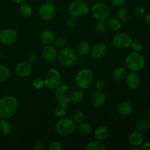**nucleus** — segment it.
Listing matches in <instances>:
<instances>
[{
  "label": "nucleus",
  "instance_id": "f257e3e1",
  "mask_svg": "<svg viewBox=\"0 0 150 150\" xmlns=\"http://www.w3.org/2000/svg\"><path fill=\"white\" fill-rule=\"evenodd\" d=\"M18 108L17 98L12 95L3 97L0 99V119L11 118L16 114Z\"/></svg>",
  "mask_w": 150,
  "mask_h": 150
},
{
  "label": "nucleus",
  "instance_id": "f03ea898",
  "mask_svg": "<svg viewBox=\"0 0 150 150\" xmlns=\"http://www.w3.org/2000/svg\"><path fill=\"white\" fill-rule=\"evenodd\" d=\"M126 68L132 72H138L144 68L146 59L140 52H132L127 55L125 61Z\"/></svg>",
  "mask_w": 150,
  "mask_h": 150
},
{
  "label": "nucleus",
  "instance_id": "7ed1b4c3",
  "mask_svg": "<svg viewBox=\"0 0 150 150\" xmlns=\"http://www.w3.org/2000/svg\"><path fill=\"white\" fill-rule=\"evenodd\" d=\"M57 59L62 66L70 67L77 62L78 55L75 49L71 47L65 46L58 51Z\"/></svg>",
  "mask_w": 150,
  "mask_h": 150
},
{
  "label": "nucleus",
  "instance_id": "20e7f679",
  "mask_svg": "<svg viewBox=\"0 0 150 150\" xmlns=\"http://www.w3.org/2000/svg\"><path fill=\"white\" fill-rule=\"evenodd\" d=\"M95 79L94 72L89 68H84L79 70L75 76V84L81 89L89 88L92 84Z\"/></svg>",
  "mask_w": 150,
  "mask_h": 150
},
{
  "label": "nucleus",
  "instance_id": "39448f33",
  "mask_svg": "<svg viewBox=\"0 0 150 150\" xmlns=\"http://www.w3.org/2000/svg\"><path fill=\"white\" fill-rule=\"evenodd\" d=\"M76 129V123L73 119L68 117L60 118L56 123L55 130L57 134L61 136H67L71 135Z\"/></svg>",
  "mask_w": 150,
  "mask_h": 150
},
{
  "label": "nucleus",
  "instance_id": "423d86ee",
  "mask_svg": "<svg viewBox=\"0 0 150 150\" xmlns=\"http://www.w3.org/2000/svg\"><path fill=\"white\" fill-rule=\"evenodd\" d=\"M67 10L70 16L78 18L87 14L89 11V7L84 0H73L69 4Z\"/></svg>",
  "mask_w": 150,
  "mask_h": 150
},
{
  "label": "nucleus",
  "instance_id": "0eeeda50",
  "mask_svg": "<svg viewBox=\"0 0 150 150\" xmlns=\"http://www.w3.org/2000/svg\"><path fill=\"white\" fill-rule=\"evenodd\" d=\"M44 81L45 86L48 89L55 90L62 83V76L59 71L54 68L48 70L44 78Z\"/></svg>",
  "mask_w": 150,
  "mask_h": 150
},
{
  "label": "nucleus",
  "instance_id": "6e6552de",
  "mask_svg": "<svg viewBox=\"0 0 150 150\" xmlns=\"http://www.w3.org/2000/svg\"><path fill=\"white\" fill-rule=\"evenodd\" d=\"M91 14L92 17L98 21H106L109 18L111 11L105 3L97 2L91 8Z\"/></svg>",
  "mask_w": 150,
  "mask_h": 150
},
{
  "label": "nucleus",
  "instance_id": "1a4fd4ad",
  "mask_svg": "<svg viewBox=\"0 0 150 150\" xmlns=\"http://www.w3.org/2000/svg\"><path fill=\"white\" fill-rule=\"evenodd\" d=\"M132 41V38L129 34L126 32H120L113 37L112 44L118 49H125L130 47Z\"/></svg>",
  "mask_w": 150,
  "mask_h": 150
},
{
  "label": "nucleus",
  "instance_id": "9d476101",
  "mask_svg": "<svg viewBox=\"0 0 150 150\" xmlns=\"http://www.w3.org/2000/svg\"><path fill=\"white\" fill-rule=\"evenodd\" d=\"M57 13L56 7L51 2H45L40 6L38 9L39 17L43 21H50L53 19Z\"/></svg>",
  "mask_w": 150,
  "mask_h": 150
},
{
  "label": "nucleus",
  "instance_id": "9b49d317",
  "mask_svg": "<svg viewBox=\"0 0 150 150\" xmlns=\"http://www.w3.org/2000/svg\"><path fill=\"white\" fill-rule=\"evenodd\" d=\"M72 89L71 88L67 85V83H62L57 89H55L54 95L57 99L58 100L59 102L67 103L70 102V95H71Z\"/></svg>",
  "mask_w": 150,
  "mask_h": 150
},
{
  "label": "nucleus",
  "instance_id": "f8f14e48",
  "mask_svg": "<svg viewBox=\"0 0 150 150\" xmlns=\"http://www.w3.org/2000/svg\"><path fill=\"white\" fill-rule=\"evenodd\" d=\"M18 39V35L14 29H5L0 31V41L6 45L14 44Z\"/></svg>",
  "mask_w": 150,
  "mask_h": 150
},
{
  "label": "nucleus",
  "instance_id": "ddd939ff",
  "mask_svg": "<svg viewBox=\"0 0 150 150\" xmlns=\"http://www.w3.org/2000/svg\"><path fill=\"white\" fill-rule=\"evenodd\" d=\"M108 52V48L103 42H97L90 49L91 57L97 60L103 59Z\"/></svg>",
  "mask_w": 150,
  "mask_h": 150
},
{
  "label": "nucleus",
  "instance_id": "4468645a",
  "mask_svg": "<svg viewBox=\"0 0 150 150\" xmlns=\"http://www.w3.org/2000/svg\"><path fill=\"white\" fill-rule=\"evenodd\" d=\"M58 51L53 45H45L42 51V57L45 62L48 63L54 62L57 59Z\"/></svg>",
  "mask_w": 150,
  "mask_h": 150
},
{
  "label": "nucleus",
  "instance_id": "2eb2a0df",
  "mask_svg": "<svg viewBox=\"0 0 150 150\" xmlns=\"http://www.w3.org/2000/svg\"><path fill=\"white\" fill-rule=\"evenodd\" d=\"M125 81L126 86L130 89H138L141 85V77L136 72L131 71V73H127Z\"/></svg>",
  "mask_w": 150,
  "mask_h": 150
},
{
  "label": "nucleus",
  "instance_id": "dca6fc26",
  "mask_svg": "<svg viewBox=\"0 0 150 150\" xmlns=\"http://www.w3.org/2000/svg\"><path fill=\"white\" fill-rule=\"evenodd\" d=\"M32 71V64L26 62H19L15 68V72L18 76L21 78H25L29 76Z\"/></svg>",
  "mask_w": 150,
  "mask_h": 150
},
{
  "label": "nucleus",
  "instance_id": "f3484780",
  "mask_svg": "<svg viewBox=\"0 0 150 150\" xmlns=\"http://www.w3.org/2000/svg\"><path fill=\"white\" fill-rule=\"evenodd\" d=\"M106 95L103 91H97L91 97V103L95 108H100L106 102Z\"/></svg>",
  "mask_w": 150,
  "mask_h": 150
},
{
  "label": "nucleus",
  "instance_id": "a211bd4d",
  "mask_svg": "<svg viewBox=\"0 0 150 150\" xmlns=\"http://www.w3.org/2000/svg\"><path fill=\"white\" fill-rule=\"evenodd\" d=\"M144 135L142 134V132L136 130V131L132 132L130 134L128 138V142L132 146L139 147L144 142Z\"/></svg>",
  "mask_w": 150,
  "mask_h": 150
},
{
  "label": "nucleus",
  "instance_id": "6ab92c4d",
  "mask_svg": "<svg viewBox=\"0 0 150 150\" xmlns=\"http://www.w3.org/2000/svg\"><path fill=\"white\" fill-rule=\"evenodd\" d=\"M55 38V35L50 29H44L40 34V39L45 45H51L54 43Z\"/></svg>",
  "mask_w": 150,
  "mask_h": 150
},
{
  "label": "nucleus",
  "instance_id": "aec40b11",
  "mask_svg": "<svg viewBox=\"0 0 150 150\" xmlns=\"http://www.w3.org/2000/svg\"><path fill=\"white\" fill-rule=\"evenodd\" d=\"M133 111V105L130 101H122L117 106V111L121 116H127Z\"/></svg>",
  "mask_w": 150,
  "mask_h": 150
},
{
  "label": "nucleus",
  "instance_id": "412c9836",
  "mask_svg": "<svg viewBox=\"0 0 150 150\" xmlns=\"http://www.w3.org/2000/svg\"><path fill=\"white\" fill-rule=\"evenodd\" d=\"M109 136V130L107 127L103 125L99 126L95 129L94 132V137L96 140L98 141H103L106 139Z\"/></svg>",
  "mask_w": 150,
  "mask_h": 150
},
{
  "label": "nucleus",
  "instance_id": "4be33fe9",
  "mask_svg": "<svg viewBox=\"0 0 150 150\" xmlns=\"http://www.w3.org/2000/svg\"><path fill=\"white\" fill-rule=\"evenodd\" d=\"M90 49L91 47L89 42H87L86 41H81L76 46V51L78 56L83 57L90 52Z\"/></svg>",
  "mask_w": 150,
  "mask_h": 150
},
{
  "label": "nucleus",
  "instance_id": "5701e85b",
  "mask_svg": "<svg viewBox=\"0 0 150 150\" xmlns=\"http://www.w3.org/2000/svg\"><path fill=\"white\" fill-rule=\"evenodd\" d=\"M107 28L111 31H119L122 28V21L116 17L108 18L106 20Z\"/></svg>",
  "mask_w": 150,
  "mask_h": 150
},
{
  "label": "nucleus",
  "instance_id": "b1692460",
  "mask_svg": "<svg viewBox=\"0 0 150 150\" xmlns=\"http://www.w3.org/2000/svg\"><path fill=\"white\" fill-rule=\"evenodd\" d=\"M67 111H68V107H67V103L59 102V103L56 105L54 108V115L59 119L65 117Z\"/></svg>",
  "mask_w": 150,
  "mask_h": 150
},
{
  "label": "nucleus",
  "instance_id": "393cba45",
  "mask_svg": "<svg viewBox=\"0 0 150 150\" xmlns=\"http://www.w3.org/2000/svg\"><path fill=\"white\" fill-rule=\"evenodd\" d=\"M127 74V70L124 67H118L114 69L112 73V77L114 80L120 81L125 79Z\"/></svg>",
  "mask_w": 150,
  "mask_h": 150
},
{
  "label": "nucleus",
  "instance_id": "a878e982",
  "mask_svg": "<svg viewBox=\"0 0 150 150\" xmlns=\"http://www.w3.org/2000/svg\"><path fill=\"white\" fill-rule=\"evenodd\" d=\"M13 130L11 123L6 119H1L0 120V133L4 136L10 135Z\"/></svg>",
  "mask_w": 150,
  "mask_h": 150
},
{
  "label": "nucleus",
  "instance_id": "bb28decb",
  "mask_svg": "<svg viewBox=\"0 0 150 150\" xmlns=\"http://www.w3.org/2000/svg\"><path fill=\"white\" fill-rule=\"evenodd\" d=\"M19 11L20 14L22 17L25 18H31L33 15V9L29 4H26V3H22L21 4L20 7H19Z\"/></svg>",
  "mask_w": 150,
  "mask_h": 150
},
{
  "label": "nucleus",
  "instance_id": "cd10ccee",
  "mask_svg": "<svg viewBox=\"0 0 150 150\" xmlns=\"http://www.w3.org/2000/svg\"><path fill=\"white\" fill-rule=\"evenodd\" d=\"M85 93L83 91V89H79L76 90L72 91L71 95H70V102L78 103H80L84 99Z\"/></svg>",
  "mask_w": 150,
  "mask_h": 150
},
{
  "label": "nucleus",
  "instance_id": "c85d7f7f",
  "mask_svg": "<svg viewBox=\"0 0 150 150\" xmlns=\"http://www.w3.org/2000/svg\"><path fill=\"white\" fill-rule=\"evenodd\" d=\"M76 130L79 134L82 136H88L92 133V127L89 124L86 122H80L76 125Z\"/></svg>",
  "mask_w": 150,
  "mask_h": 150
},
{
  "label": "nucleus",
  "instance_id": "c756f323",
  "mask_svg": "<svg viewBox=\"0 0 150 150\" xmlns=\"http://www.w3.org/2000/svg\"><path fill=\"white\" fill-rule=\"evenodd\" d=\"M86 150H106L107 148L100 141H91L85 146Z\"/></svg>",
  "mask_w": 150,
  "mask_h": 150
},
{
  "label": "nucleus",
  "instance_id": "7c9ffc66",
  "mask_svg": "<svg viewBox=\"0 0 150 150\" xmlns=\"http://www.w3.org/2000/svg\"><path fill=\"white\" fill-rule=\"evenodd\" d=\"M10 77V71L8 67L3 64H0V83L7 81Z\"/></svg>",
  "mask_w": 150,
  "mask_h": 150
},
{
  "label": "nucleus",
  "instance_id": "2f4dec72",
  "mask_svg": "<svg viewBox=\"0 0 150 150\" xmlns=\"http://www.w3.org/2000/svg\"><path fill=\"white\" fill-rule=\"evenodd\" d=\"M117 18L121 21L122 22H126L129 20L130 17V12L125 7H120L117 10Z\"/></svg>",
  "mask_w": 150,
  "mask_h": 150
},
{
  "label": "nucleus",
  "instance_id": "473e14b6",
  "mask_svg": "<svg viewBox=\"0 0 150 150\" xmlns=\"http://www.w3.org/2000/svg\"><path fill=\"white\" fill-rule=\"evenodd\" d=\"M136 128L137 130L144 133L150 129V120H146V119H142L139 120L136 124Z\"/></svg>",
  "mask_w": 150,
  "mask_h": 150
},
{
  "label": "nucleus",
  "instance_id": "72a5a7b5",
  "mask_svg": "<svg viewBox=\"0 0 150 150\" xmlns=\"http://www.w3.org/2000/svg\"><path fill=\"white\" fill-rule=\"evenodd\" d=\"M54 46L57 48H62L64 47L67 46V39L64 36H59L55 38L54 40Z\"/></svg>",
  "mask_w": 150,
  "mask_h": 150
},
{
  "label": "nucleus",
  "instance_id": "f704fd0d",
  "mask_svg": "<svg viewBox=\"0 0 150 150\" xmlns=\"http://www.w3.org/2000/svg\"><path fill=\"white\" fill-rule=\"evenodd\" d=\"M107 26L106 23L104 22V21H98L95 26V32L100 35H103L106 32Z\"/></svg>",
  "mask_w": 150,
  "mask_h": 150
},
{
  "label": "nucleus",
  "instance_id": "c9c22d12",
  "mask_svg": "<svg viewBox=\"0 0 150 150\" xmlns=\"http://www.w3.org/2000/svg\"><path fill=\"white\" fill-rule=\"evenodd\" d=\"M32 86L36 89H41L45 86V81L44 79L40 77H37L32 80Z\"/></svg>",
  "mask_w": 150,
  "mask_h": 150
},
{
  "label": "nucleus",
  "instance_id": "e433bc0d",
  "mask_svg": "<svg viewBox=\"0 0 150 150\" xmlns=\"http://www.w3.org/2000/svg\"><path fill=\"white\" fill-rule=\"evenodd\" d=\"M73 120L76 123L79 124V123L82 122H83V120H85V114H83V112L81 111H76V112L73 114Z\"/></svg>",
  "mask_w": 150,
  "mask_h": 150
},
{
  "label": "nucleus",
  "instance_id": "4c0bfd02",
  "mask_svg": "<svg viewBox=\"0 0 150 150\" xmlns=\"http://www.w3.org/2000/svg\"><path fill=\"white\" fill-rule=\"evenodd\" d=\"M77 18L70 16L66 21V25L69 29H74L77 26Z\"/></svg>",
  "mask_w": 150,
  "mask_h": 150
},
{
  "label": "nucleus",
  "instance_id": "58836bf2",
  "mask_svg": "<svg viewBox=\"0 0 150 150\" xmlns=\"http://www.w3.org/2000/svg\"><path fill=\"white\" fill-rule=\"evenodd\" d=\"M130 47L132 51H134V52H140L142 48H143V45H142V42H140L139 41H132Z\"/></svg>",
  "mask_w": 150,
  "mask_h": 150
},
{
  "label": "nucleus",
  "instance_id": "ea45409f",
  "mask_svg": "<svg viewBox=\"0 0 150 150\" xmlns=\"http://www.w3.org/2000/svg\"><path fill=\"white\" fill-rule=\"evenodd\" d=\"M133 13L135 16H136V17H140V16H142L145 13V8L143 6H136L133 9Z\"/></svg>",
  "mask_w": 150,
  "mask_h": 150
},
{
  "label": "nucleus",
  "instance_id": "a19ab883",
  "mask_svg": "<svg viewBox=\"0 0 150 150\" xmlns=\"http://www.w3.org/2000/svg\"><path fill=\"white\" fill-rule=\"evenodd\" d=\"M105 83L102 79H98L95 82V89L97 91H103L105 89Z\"/></svg>",
  "mask_w": 150,
  "mask_h": 150
},
{
  "label": "nucleus",
  "instance_id": "79ce46f5",
  "mask_svg": "<svg viewBox=\"0 0 150 150\" xmlns=\"http://www.w3.org/2000/svg\"><path fill=\"white\" fill-rule=\"evenodd\" d=\"M38 60V57L35 54L32 53V54H29V55L27 56V62L29 63H30L32 65V64H36Z\"/></svg>",
  "mask_w": 150,
  "mask_h": 150
},
{
  "label": "nucleus",
  "instance_id": "37998d69",
  "mask_svg": "<svg viewBox=\"0 0 150 150\" xmlns=\"http://www.w3.org/2000/svg\"><path fill=\"white\" fill-rule=\"evenodd\" d=\"M48 149L49 150H62V146L61 143L58 142H52L51 144L48 146Z\"/></svg>",
  "mask_w": 150,
  "mask_h": 150
},
{
  "label": "nucleus",
  "instance_id": "c03bdc74",
  "mask_svg": "<svg viewBox=\"0 0 150 150\" xmlns=\"http://www.w3.org/2000/svg\"><path fill=\"white\" fill-rule=\"evenodd\" d=\"M110 1L112 4V5L116 7H122L125 3V0H110Z\"/></svg>",
  "mask_w": 150,
  "mask_h": 150
},
{
  "label": "nucleus",
  "instance_id": "a18cd8bd",
  "mask_svg": "<svg viewBox=\"0 0 150 150\" xmlns=\"http://www.w3.org/2000/svg\"><path fill=\"white\" fill-rule=\"evenodd\" d=\"M45 149V145L42 143H38L33 146L34 150H44Z\"/></svg>",
  "mask_w": 150,
  "mask_h": 150
},
{
  "label": "nucleus",
  "instance_id": "49530a36",
  "mask_svg": "<svg viewBox=\"0 0 150 150\" xmlns=\"http://www.w3.org/2000/svg\"><path fill=\"white\" fill-rule=\"evenodd\" d=\"M141 149L142 150H150V142H144L141 145Z\"/></svg>",
  "mask_w": 150,
  "mask_h": 150
},
{
  "label": "nucleus",
  "instance_id": "de8ad7c7",
  "mask_svg": "<svg viewBox=\"0 0 150 150\" xmlns=\"http://www.w3.org/2000/svg\"><path fill=\"white\" fill-rule=\"evenodd\" d=\"M145 21H146V23H147L148 25L150 26V13H148L146 16V17H145Z\"/></svg>",
  "mask_w": 150,
  "mask_h": 150
},
{
  "label": "nucleus",
  "instance_id": "09e8293b",
  "mask_svg": "<svg viewBox=\"0 0 150 150\" xmlns=\"http://www.w3.org/2000/svg\"><path fill=\"white\" fill-rule=\"evenodd\" d=\"M13 1H14V2L16 3V4H22V3L24 2V1H26V0H13Z\"/></svg>",
  "mask_w": 150,
  "mask_h": 150
},
{
  "label": "nucleus",
  "instance_id": "8fccbe9b",
  "mask_svg": "<svg viewBox=\"0 0 150 150\" xmlns=\"http://www.w3.org/2000/svg\"><path fill=\"white\" fill-rule=\"evenodd\" d=\"M130 150H139L140 149V148L139 147H137V146H132V147L130 148Z\"/></svg>",
  "mask_w": 150,
  "mask_h": 150
},
{
  "label": "nucleus",
  "instance_id": "3c124183",
  "mask_svg": "<svg viewBox=\"0 0 150 150\" xmlns=\"http://www.w3.org/2000/svg\"><path fill=\"white\" fill-rule=\"evenodd\" d=\"M147 116H148V118H149V120H150V108L148 109V111H147Z\"/></svg>",
  "mask_w": 150,
  "mask_h": 150
},
{
  "label": "nucleus",
  "instance_id": "603ef678",
  "mask_svg": "<svg viewBox=\"0 0 150 150\" xmlns=\"http://www.w3.org/2000/svg\"><path fill=\"white\" fill-rule=\"evenodd\" d=\"M44 1H46V2H52V1H54V0H44Z\"/></svg>",
  "mask_w": 150,
  "mask_h": 150
},
{
  "label": "nucleus",
  "instance_id": "864d4df0",
  "mask_svg": "<svg viewBox=\"0 0 150 150\" xmlns=\"http://www.w3.org/2000/svg\"><path fill=\"white\" fill-rule=\"evenodd\" d=\"M1 50H0V59H1Z\"/></svg>",
  "mask_w": 150,
  "mask_h": 150
},
{
  "label": "nucleus",
  "instance_id": "5fc2aeb1",
  "mask_svg": "<svg viewBox=\"0 0 150 150\" xmlns=\"http://www.w3.org/2000/svg\"><path fill=\"white\" fill-rule=\"evenodd\" d=\"M0 31H1V30H0Z\"/></svg>",
  "mask_w": 150,
  "mask_h": 150
}]
</instances>
